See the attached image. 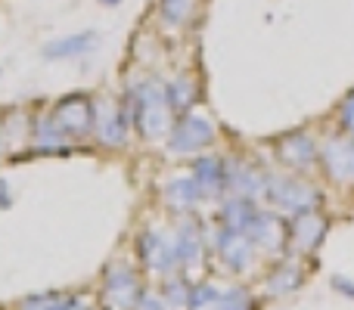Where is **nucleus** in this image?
<instances>
[]
</instances>
